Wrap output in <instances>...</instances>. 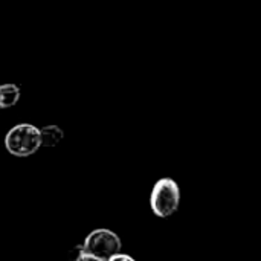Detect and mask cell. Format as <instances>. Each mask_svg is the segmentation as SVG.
<instances>
[{
	"mask_svg": "<svg viewBox=\"0 0 261 261\" xmlns=\"http://www.w3.org/2000/svg\"><path fill=\"white\" fill-rule=\"evenodd\" d=\"M20 87L12 83L0 86V109H11L20 101Z\"/></svg>",
	"mask_w": 261,
	"mask_h": 261,
	"instance_id": "cell-4",
	"label": "cell"
},
{
	"mask_svg": "<svg viewBox=\"0 0 261 261\" xmlns=\"http://www.w3.org/2000/svg\"><path fill=\"white\" fill-rule=\"evenodd\" d=\"M180 205V190L174 179H159L150 194V208L156 217L167 219L173 216Z\"/></svg>",
	"mask_w": 261,
	"mask_h": 261,
	"instance_id": "cell-3",
	"label": "cell"
},
{
	"mask_svg": "<svg viewBox=\"0 0 261 261\" xmlns=\"http://www.w3.org/2000/svg\"><path fill=\"white\" fill-rule=\"evenodd\" d=\"M41 147L40 128L32 124H17L5 136V148L17 158L35 154Z\"/></svg>",
	"mask_w": 261,
	"mask_h": 261,
	"instance_id": "cell-2",
	"label": "cell"
},
{
	"mask_svg": "<svg viewBox=\"0 0 261 261\" xmlns=\"http://www.w3.org/2000/svg\"><path fill=\"white\" fill-rule=\"evenodd\" d=\"M122 248L121 239L118 237V234H115L110 229H95L92 231L83 246H78V255L76 260H93V261H110V258L119 252Z\"/></svg>",
	"mask_w": 261,
	"mask_h": 261,
	"instance_id": "cell-1",
	"label": "cell"
},
{
	"mask_svg": "<svg viewBox=\"0 0 261 261\" xmlns=\"http://www.w3.org/2000/svg\"><path fill=\"white\" fill-rule=\"evenodd\" d=\"M116 260L133 261V258H132V257H128V255H125V254H121V251H119V252H116V254L110 258V261H116Z\"/></svg>",
	"mask_w": 261,
	"mask_h": 261,
	"instance_id": "cell-6",
	"label": "cell"
},
{
	"mask_svg": "<svg viewBox=\"0 0 261 261\" xmlns=\"http://www.w3.org/2000/svg\"><path fill=\"white\" fill-rule=\"evenodd\" d=\"M64 132L58 125H46L40 130L41 147H55L61 142Z\"/></svg>",
	"mask_w": 261,
	"mask_h": 261,
	"instance_id": "cell-5",
	"label": "cell"
}]
</instances>
